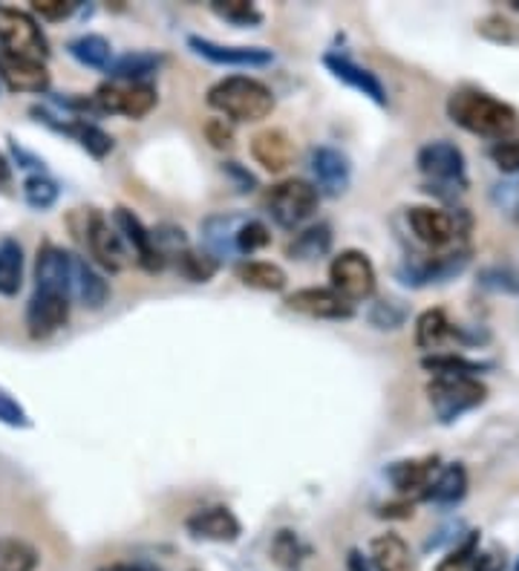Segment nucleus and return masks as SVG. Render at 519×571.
I'll return each instance as SVG.
<instances>
[{"label":"nucleus","instance_id":"obj_1","mask_svg":"<svg viewBox=\"0 0 519 571\" xmlns=\"http://www.w3.org/2000/svg\"><path fill=\"white\" fill-rule=\"evenodd\" d=\"M447 116L461 131L485 136V139H508L519 127V116L511 104L476 87H461L447 98Z\"/></svg>","mask_w":519,"mask_h":571},{"label":"nucleus","instance_id":"obj_2","mask_svg":"<svg viewBox=\"0 0 519 571\" xmlns=\"http://www.w3.org/2000/svg\"><path fill=\"white\" fill-rule=\"evenodd\" d=\"M208 104L231 122H263L274 113V93L251 75H228L208 90Z\"/></svg>","mask_w":519,"mask_h":571},{"label":"nucleus","instance_id":"obj_3","mask_svg":"<svg viewBox=\"0 0 519 571\" xmlns=\"http://www.w3.org/2000/svg\"><path fill=\"white\" fill-rule=\"evenodd\" d=\"M427 398L439 425H454L465 413L488 402V387L476 375H433L427 384Z\"/></svg>","mask_w":519,"mask_h":571},{"label":"nucleus","instance_id":"obj_4","mask_svg":"<svg viewBox=\"0 0 519 571\" xmlns=\"http://www.w3.org/2000/svg\"><path fill=\"white\" fill-rule=\"evenodd\" d=\"M263 206L269 217L278 222L286 231H298L300 226H307L318 214L321 206V194L307 179H283V183L271 185L266 190Z\"/></svg>","mask_w":519,"mask_h":571},{"label":"nucleus","instance_id":"obj_5","mask_svg":"<svg viewBox=\"0 0 519 571\" xmlns=\"http://www.w3.org/2000/svg\"><path fill=\"white\" fill-rule=\"evenodd\" d=\"M416 165L427 176V183H430L427 190L450 188L456 194V190L468 188V162H465L461 147L454 145V142L436 139L422 145Z\"/></svg>","mask_w":519,"mask_h":571},{"label":"nucleus","instance_id":"obj_6","mask_svg":"<svg viewBox=\"0 0 519 571\" xmlns=\"http://www.w3.org/2000/svg\"><path fill=\"white\" fill-rule=\"evenodd\" d=\"M81 217H84L81 240L87 246L90 257H93L95 263L102 266L104 271H125L127 266H131L133 255L125 246V240H122V235L116 231V226H113L102 211H95V208L81 211Z\"/></svg>","mask_w":519,"mask_h":571},{"label":"nucleus","instance_id":"obj_7","mask_svg":"<svg viewBox=\"0 0 519 571\" xmlns=\"http://www.w3.org/2000/svg\"><path fill=\"white\" fill-rule=\"evenodd\" d=\"M330 283V289H335L352 307L361 301H370L375 294V286H378L373 260L359 249L341 251V255L332 257Z\"/></svg>","mask_w":519,"mask_h":571},{"label":"nucleus","instance_id":"obj_8","mask_svg":"<svg viewBox=\"0 0 519 571\" xmlns=\"http://www.w3.org/2000/svg\"><path fill=\"white\" fill-rule=\"evenodd\" d=\"M0 46L21 59L44 61L50 55V41L35 18L12 7H0Z\"/></svg>","mask_w":519,"mask_h":571},{"label":"nucleus","instance_id":"obj_9","mask_svg":"<svg viewBox=\"0 0 519 571\" xmlns=\"http://www.w3.org/2000/svg\"><path fill=\"white\" fill-rule=\"evenodd\" d=\"M159 95H156L154 84H118V81H104L102 87L95 90L93 104L95 111L102 113H118V116H127L133 122L145 118L147 113L154 111Z\"/></svg>","mask_w":519,"mask_h":571},{"label":"nucleus","instance_id":"obj_10","mask_svg":"<svg viewBox=\"0 0 519 571\" xmlns=\"http://www.w3.org/2000/svg\"><path fill=\"white\" fill-rule=\"evenodd\" d=\"M70 307L73 301L55 289H38L27 303V332L32 341H46L59 330H64L70 321Z\"/></svg>","mask_w":519,"mask_h":571},{"label":"nucleus","instance_id":"obj_11","mask_svg":"<svg viewBox=\"0 0 519 571\" xmlns=\"http://www.w3.org/2000/svg\"><path fill=\"white\" fill-rule=\"evenodd\" d=\"M113 226H116V231L122 235L127 249L136 255V263H139L142 269L145 271L165 269L168 257L162 255L159 246H156L154 228H147L145 222L131 211V208H116V211H113Z\"/></svg>","mask_w":519,"mask_h":571},{"label":"nucleus","instance_id":"obj_12","mask_svg":"<svg viewBox=\"0 0 519 571\" xmlns=\"http://www.w3.org/2000/svg\"><path fill=\"white\" fill-rule=\"evenodd\" d=\"M286 307L300 315L318 318V321H350L355 315V307L344 301L335 289L330 286H309V289H298L286 298Z\"/></svg>","mask_w":519,"mask_h":571},{"label":"nucleus","instance_id":"obj_13","mask_svg":"<svg viewBox=\"0 0 519 571\" xmlns=\"http://www.w3.org/2000/svg\"><path fill=\"white\" fill-rule=\"evenodd\" d=\"M309 170L315 176L312 185L318 188V194H326V197H341L352 183L350 156L330 145L309 150Z\"/></svg>","mask_w":519,"mask_h":571},{"label":"nucleus","instance_id":"obj_14","mask_svg":"<svg viewBox=\"0 0 519 571\" xmlns=\"http://www.w3.org/2000/svg\"><path fill=\"white\" fill-rule=\"evenodd\" d=\"M407 222L416 240L433 251L447 249L456 240V235H459V226H456L454 217L433 206H413L407 211Z\"/></svg>","mask_w":519,"mask_h":571},{"label":"nucleus","instance_id":"obj_15","mask_svg":"<svg viewBox=\"0 0 519 571\" xmlns=\"http://www.w3.org/2000/svg\"><path fill=\"white\" fill-rule=\"evenodd\" d=\"M323 66H326L338 81H344L346 87L366 95V98L378 104V107L387 104V87L381 84V79L373 73V70L355 64V61L341 55V52H326V55H323Z\"/></svg>","mask_w":519,"mask_h":571},{"label":"nucleus","instance_id":"obj_16","mask_svg":"<svg viewBox=\"0 0 519 571\" xmlns=\"http://www.w3.org/2000/svg\"><path fill=\"white\" fill-rule=\"evenodd\" d=\"M188 46L205 61L220 66H266L274 61V52L263 46H228L203 35H190Z\"/></svg>","mask_w":519,"mask_h":571},{"label":"nucleus","instance_id":"obj_17","mask_svg":"<svg viewBox=\"0 0 519 571\" xmlns=\"http://www.w3.org/2000/svg\"><path fill=\"white\" fill-rule=\"evenodd\" d=\"M185 528H188L190 537L197 540H211V542H235L240 540L242 526L235 517V511L226 506H211V508H199L185 520Z\"/></svg>","mask_w":519,"mask_h":571},{"label":"nucleus","instance_id":"obj_18","mask_svg":"<svg viewBox=\"0 0 519 571\" xmlns=\"http://www.w3.org/2000/svg\"><path fill=\"white\" fill-rule=\"evenodd\" d=\"M0 79L7 81L12 93H46L50 90V73H46L44 61L21 59V55H9L0 52Z\"/></svg>","mask_w":519,"mask_h":571},{"label":"nucleus","instance_id":"obj_19","mask_svg":"<svg viewBox=\"0 0 519 571\" xmlns=\"http://www.w3.org/2000/svg\"><path fill=\"white\" fill-rule=\"evenodd\" d=\"M465 266H468V251H450V255L436 257H413L398 274H402L404 283L409 286H427L454 278V274H459Z\"/></svg>","mask_w":519,"mask_h":571},{"label":"nucleus","instance_id":"obj_20","mask_svg":"<svg viewBox=\"0 0 519 571\" xmlns=\"http://www.w3.org/2000/svg\"><path fill=\"white\" fill-rule=\"evenodd\" d=\"M107 298H111L107 280L84 257L73 255V260H70V301L95 312V309H102L107 303Z\"/></svg>","mask_w":519,"mask_h":571},{"label":"nucleus","instance_id":"obj_21","mask_svg":"<svg viewBox=\"0 0 519 571\" xmlns=\"http://www.w3.org/2000/svg\"><path fill=\"white\" fill-rule=\"evenodd\" d=\"M249 220L246 214H214L208 220L199 226L203 231V242H205V251L214 257V260H231V257H240L237 255V235H240L242 222Z\"/></svg>","mask_w":519,"mask_h":571},{"label":"nucleus","instance_id":"obj_22","mask_svg":"<svg viewBox=\"0 0 519 571\" xmlns=\"http://www.w3.org/2000/svg\"><path fill=\"white\" fill-rule=\"evenodd\" d=\"M251 156L263 170L269 174H283L289 165L294 162V142L292 136L280 127H269V131H260L251 139Z\"/></svg>","mask_w":519,"mask_h":571},{"label":"nucleus","instance_id":"obj_23","mask_svg":"<svg viewBox=\"0 0 519 571\" xmlns=\"http://www.w3.org/2000/svg\"><path fill=\"white\" fill-rule=\"evenodd\" d=\"M439 474V456H418V459L393 461L387 468V479L398 494H416L422 497L433 476Z\"/></svg>","mask_w":519,"mask_h":571},{"label":"nucleus","instance_id":"obj_24","mask_svg":"<svg viewBox=\"0 0 519 571\" xmlns=\"http://www.w3.org/2000/svg\"><path fill=\"white\" fill-rule=\"evenodd\" d=\"M70 260L73 251H64L52 242H44L35 257V286L38 289H55L70 298Z\"/></svg>","mask_w":519,"mask_h":571},{"label":"nucleus","instance_id":"obj_25","mask_svg":"<svg viewBox=\"0 0 519 571\" xmlns=\"http://www.w3.org/2000/svg\"><path fill=\"white\" fill-rule=\"evenodd\" d=\"M450 341H470L465 332L447 318L445 309H427L416 321V346L425 352L442 350Z\"/></svg>","mask_w":519,"mask_h":571},{"label":"nucleus","instance_id":"obj_26","mask_svg":"<svg viewBox=\"0 0 519 571\" xmlns=\"http://www.w3.org/2000/svg\"><path fill=\"white\" fill-rule=\"evenodd\" d=\"M468 494V470L461 461H454L447 468H439V474L433 476L422 497L425 502H436V506H456Z\"/></svg>","mask_w":519,"mask_h":571},{"label":"nucleus","instance_id":"obj_27","mask_svg":"<svg viewBox=\"0 0 519 571\" xmlns=\"http://www.w3.org/2000/svg\"><path fill=\"white\" fill-rule=\"evenodd\" d=\"M375 571H416V560L407 542L398 534H381L370 546Z\"/></svg>","mask_w":519,"mask_h":571},{"label":"nucleus","instance_id":"obj_28","mask_svg":"<svg viewBox=\"0 0 519 571\" xmlns=\"http://www.w3.org/2000/svg\"><path fill=\"white\" fill-rule=\"evenodd\" d=\"M237 280L257 292H283L289 286L286 271L278 263H266V260H246L237 266Z\"/></svg>","mask_w":519,"mask_h":571},{"label":"nucleus","instance_id":"obj_29","mask_svg":"<svg viewBox=\"0 0 519 571\" xmlns=\"http://www.w3.org/2000/svg\"><path fill=\"white\" fill-rule=\"evenodd\" d=\"M66 52L79 61L81 66H90V70H111L113 64V46L104 35H95V32H87V35L73 38L66 44Z\"/></svg>","mask_w":519,"mask_h":571},{"label":"nucleus","instance_id":"obj_30","mask_svg":"<svg viewBox=\"0 0 519 571\" xmlns=\"http://www.w3.org/2000/svg\"><path fill=\"white\" fill-rule=\"evenodd\" d=\"M23 286V249L15 237L0 240V294L15 298Z\"/></svg>","mask_w":519,"mask_h":571},{"label":"nucleus","instance_id":"obj_31","mask_svg":"<svg viewBox=\"0 0 519 571\" xmlns=\"http://www.w3.org/2000/svg\"><path fill=\"white\" fill-rule=\"evenodd\" d=\"M162 64V55H154V52H127V55H118L113 59L111 81H127V84H142L147 75H154Z\"/></svg>","mask_w":519,"mask_h":571},{"label":"nucleus","instance_id":"obj_32","mask_svg":"<svg viewBox=\"0 0 519 571\" xmlns=\"http://www.w3.org/2000/svg\"><path fill=\"white\" fill-rule=\"evenodd\" d=\"M332 249V228L326 222H318V226L303 228L292 242H289V257L292 260H315L323 257Z\"/></svg>","mask_w":519,"mask_h":571},{"label":"nucleus","instance_id":"obj_33","mask_svg":"<svg viewBox=\"0 0 519 571\" xmlns=\"http://www.w3.org/2000/svg\"><path fill=\"white\" fill-rule=\"evenodd\" d=\"M307 557H309V546L300 540L294 531H289V528L278 531L274 540H271V560H274L283 571H300Z\"/></svg>","mask_w":519,"mask_h":571},{"label":"nucleus","instance_id":"obj_34","mask_svg":"<svg viewBox=\"0 0 519 571\" xmlns=\"http://www.w3.org/2000/svg\"><path fill=\"white\" fill-rule=\"evenodd\" d=\"M422 366H425L430 375H476L482 373V370H488V364L465 359L459 352H433V355L422 359Z\"/></svg>","mask_w":519,"mask_h":571},{"label":"nucleus","instance_id":"obj_35","mask_svg":"<svg viewBox=\"0 0 519 571\" xmlns=\"http://www.w3.org/2000/svg\"><path fill=\"white\" fill-rule=\"evenodd\" d=\"M41 557L27 540L0 537V571H35Z\"/></svg>","mask_w":519,"mask_h":571},{"label":"nucleus","instance_id":"obj_36","mask_svg":"<svg viewBox=\"0 0 519 571\" xmlns=\"http://www.w3.org/2000/svg\"><path fill=\"white\" fill-rule=\"evenodd\" d=\"M61 197L59 183L52 179L50 174H32L23 179V199L27 206L35 208V211H50Z\"/></svg>","mask_w":519,"mask_h":571},{"label":"nucleus","instance_id":"obj_37","mask_svg":"<svg viewBox=\"0 0 519 571\" xmlns=\"http://www.w3.org/2000/svg\"><path fill=\"white\" fill-rule=\"evenodd\" d=\"M176 269H179V274L188 278L190 283H208V280L217 274V269H220V260H214L208 251L199 255V251L183 249L176 255Z\"/></svg>","mask_w":519,"mask_h":571},{"label":"nucleus","instance_id":"obj_38","mask_svg":"<svg viewBox=\"0 0 519 571\" xmlns=\"http://www.w3.org/2000/svg\"><path fill=\"white\" fill-rule=\"evenodd\" d=\"M211 12L222 18V21L235 23V27H257V23L263 21L260 9L249 3V0H214Z\"/></svg>","mask_w":519,"mask_h":571},{"label":"nucleus","instance_id":"obj_39","mask_svg":"<svg viewBox=\"0 0 519 571\" xmlns=\"http://www.w3.org/2000/svg\"><path fill=\"white\" fill-rule=\"evenodd\" d=\"M476 32H479L482 38H488V41H494V44H505V46L519 44V23L511 21V18L499 15V12L485 15L482 21L476 23Z\"/></svg>","mask_w":519,"mask_h":571},{"label":"nucleus","instance_id":"obj_40","mask_svg":"<svg viewBox=\"0 0 519 571\" xmlns=\"http://www.w3.org/2000/svg\"><path fill=\"white\" fill-rule=\"evenodd\" d=\"M490 203L497 206L499 214L508 220L519 222V174L502 176L494 188H490Z\"/></svg>","mask_w":519,"mask_h":571},{"label":"nucleus","instance_id":"obj_41","mask_svg":"<svg viewBox=\"0 0 519 571\" xmlns=\"http://www.w3.org/2000/svg\"><path fill=\"white\" fill-rule=\"evenodd\" d=\"M269 242H271L269 226L255 220V217H249V220L242 222L240 235H237V255H255V251H263Z\"/></svg>","mask_w":519,"mask_h":571},{"label":"nucleus","instance_id":"obj_42","mask_svg":"<svg viewBox=\"0 0 519 571\" xmlns=\"http://www.w3.org/2000/svg\"><path fill=\"white\" fill-rule=\"evenodd\" d=\"M476 551H479V531H468V537L436 565V571H468L470 563H474Z\"/></svg>","mask_w":519,"mask_h":571},{"label":"nucleus","instance_id":"obj_43","mask_svg":"<svg viewBox=\"0 0 519 571\" xmlns=\"http://www.w3.org/2000/svg\"><path fill=\"white\" fill-rule=\"evenodd\" d=\"M488 156L505 176L519 174V136H508V139L494 142V145L488 147Z\"/></svg>","mask_w":519,"mask_h":571},{"label":"nucleus","instance_id":"obj_44","mask_svg":"<svg viewBox=\"0 0 519 571\" xmlns=\"http://www.w3.org/2000/svg\"><path fill=\"white\" fill-rule=\"evenodd\" d=\"M404 321H407V312H404L402 303L393 301V298L378 301L373 307V312H370V323L378 326V330H398Z\"/></svg>","mask_w":519,"mask_h":571},{"label":"nucleus","instance_id":"obj_45","mask_svg":"<svg viewBox=\"0 0 519 571\" xmlns=\"http://www.w3.org/2000/svg\"><path fill=\"white\" fill-rule=\"evenodd\" d=\"M0 425L15 427V430H27V427H32L30 413L23 411V404L15 402V398L9 396L3 387H0Z\"/></svg>","mask_w":519,"mask_h":571},{"label":"nucleus","instance_id":"obj_46","mask_svg":"<svg viewBox=\"0 0 519 571\" xmlns=\"http://www.w3.org/2000/svg\"><path fill=\"white\" fill-rule=\"evenodd\" d=\"M32 12L41 15V21L59 23L73 15L75 3L73 0H35V3H32Z\"/></svg>","mask_w":519,"mask_h":571},{"label":"nucleus","instance_id":"obj_47","mask_svg":"<svg viewBox=\"0 0 519 571\" xmlns=\"http://www.w3.org/2000/svg\"><path fill=\"white\" fill-rule=\"evenodd\" d=\"M205 136H208L211 147H217V150H228V147L235 145V131H231L226 118H211L205 125Z\"/></svg>","mask_w":519,"mask_h":571},{"label":"nucleus","instance_id":"obj_48","mask_svg":"<svg viewBox=\"0 0 519 571\" xmlns=\"http://www.w3.org/2000/svg\"><path fill=\"white\" fill-rule=\"evenodd\" d=\"M474 571H505V551L488 549V551H476L474 557Z\"/></svg>","mask_w":519,"mask_h":571},{"label":"nucleus","instance_id":"obj_49","mask_svg":"<svg viewBox=\"0 0 519 571\" xmlns=\"http://www.w3.org/2000/svg\"><path fill=\"white\" fill-rule=\"evenodd\" d=\"M381 517H393V520H407L413 517V502L402 499V502H390V506H381Z\"/></svg>","mask_w":519,"mask_h":571},{"label":"nucleus","instance_id":"obj_50","mask_svg":"<svg viewBox=\"0 0 519 571\" xmlns=\"http://www.w3.org/2000/svg\"><path fill=\"white\" fill-rule=\"evenodd\" d=\"M346 565H350V571H373V565L366 563V557L361 554L359 549L350 551V560H346Z\"/></svg>","mask_w":519,"mask_h":571},{"label":"nucleus","instance_id":"obj_51","mask_svg":"<svg viewBox=\"0 0 519 571\" xmlns=\"http://www.w3.org/2000/svg\"><path fill=\"white\" fill-rule=\"evenodd\" d=\"M12 185V162L0 154V188H9Z\"/></svg>","mask_w":519,"mask_h":571},{"label":"nucleus","instance_id":"obj_52","mask_svg":"<svg viewBox=\"0 0 519 571\" xmlns=\"http://www.w3.org/2000/svg\"><path fill=\"white\" fill-rule=\"evenodd\" d=\"M98 571H156V569H150V565H139V563H111Z\"/></svg>","mask_w":519,"mask_h":571},{"label":"nucleus","instance_id":"obj_53","mask_svg":"<svg viewBox=\"0 0 519 571\" xmlns=\"http://www.w3.org/2000/svg\"><path fill=\"white\" fill-rule=\"evenodd\" d=\"M511 9L513 12H519V0H511Z\"/></svg>","mask_w":519,"mask_h":571},{"label":"nucleus","instance_id":"obj_54","mask_svg":"<svg viewBox=\"0 0 519 571\" xmlns=\"http://www.w3.org/2000/svg\"><path fill=\"white\" fill-rule=\"evenodd\" d=\"M513 571H519V563H517V569H513Z\"/></svg>","mask_w":519,"mask_h":571}]
</instances>
